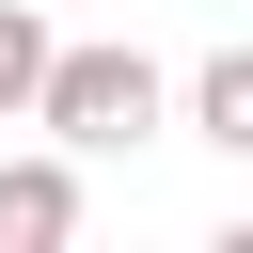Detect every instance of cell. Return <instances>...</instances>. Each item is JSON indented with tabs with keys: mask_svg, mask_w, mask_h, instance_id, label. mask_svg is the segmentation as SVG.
<instances>
[{
	"mask_svg": "<svg viewBox=\"0 0 253 253\" xmlns=\"http://www.w3.org/2000/svg\"><path fill=\"white\" fill-rule=\"evenodd\" d=\"M158 111H174V79H158L142 47H63L47 95H32V126H47L63 158H126V142H158Z\"/></svg>",
	"mask_w": 253,
	"mask_h": 253,
	"instance_id": "obj_1",
	"label": "cell"
},
{
	"mask_svg": "<svg viewBox=\"0 0 253 253\" xmlns=\"http://www.w3.org/2000/svg\"><path fill=\"white\" fill-rule=\"evenodd\" d=\"M79 237V158H0V253H63Z\"/></svg>",
	"mask_w": 253,
	"mask_h": 253,
	"instance_id": "obj_2",
	"label": "cell"
},
{
	"mask_svg": "<svg viewBox=\"0 0 253 253\" xmlns=\"http://www.w3.org/2000/svg\"><path fill=\"white\" fill-rule=\"evenodd\" d=\"M190 142L253 158V47H206V63H190Z\"/></svg>",
	"mask_w": 253,
	"mask_h": 253,
	"instance_id": "obj_3",
	"label": "cell"
},
{
	"mask_svg": "<svg viewBox=\"0 0 253 253\" xmlns=\"http://www.w3.org/2000/svg\"><path fill=\"white\" fill-rule=\"evenodd\" d=\"M47 63H63V32H47L32 0H0V126H32V95H47Z\"/></svg>",
	"mask_w": 253,
	"mask_h": 253,
	"instance_id": "obj_4",
	"label": "cell"
},
{
	"mask_svg": "<svg viewBox=\"0 0 253 253\" xmlns=\"http://www.w3.org/2000/svg\"><path fill=\"white\" fill-rule=\"evenodd\" d=\"M206 253H253V221H221V237H206Z\"/></svg>",
	"mask_w": 253,
	"mask_h": 253,
	"instance_id": "obj_5",
	"label": "cell"
}]
</instances>
